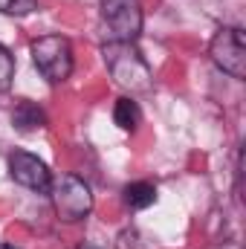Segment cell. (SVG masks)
Listing matches in <instances>:
<instances>
[{"instance_id":"1","label":"cell","mask_w":246,"mask_h":249,"mask_svg":"<svg viewBox=\"0 0 246 249\" xmlns=\"http://www.w3.org/2000/svg\"><path fill=\"white\" fill-rule=\"evenodd\" d=\"M102 58L110 78L127 93H151L154 70L148 58L139 53L136 41H107L102 47Z\"/></svg>"},{"instance_id":"2","label":"cell","mask_w":246,"mask_h":249,"mask_svg":"<svg viewBox=\"0 0 246 249\" xmlns=\"http://www.w3.org/2000/svg\"><path fill=\"white\" fill-rule=\"evenodd\" d=\"M47 194L53 197V209H55L58 220H64V223H78L93 212V191L75 174L53 177Z\"/></svg>"},{"instance_id":"3","label":"cell","mask_w":246,"mask_h":249,"mask_svg":"<svg viewBox=\"0 0 246 249\" xmlns=\"http://www.w3.org/2000/svg\"><path fill=\"white\" fill-rule=\"evenodd\" d=\"M32 64L50 84H61L72 75V44L64 35H44L29 47Z\"/></svg>"},{"instance_id":"4","label":"cell","mask_w":246,"mask_h":249,"mask_svg":"<svg viewBox=\"0 0 246 249\" xmlns=\"http://www.w3.org/2000/svg\"><path fill=\"white\" fill-rule=\"evenodd\" d=\"M211 61L217 64L226 75L232 78H246V41L241 26H223L211 38L209 47Z\"/></svg>"},{"instance_id":"5","label":"cell","mask_w":246,"mask_h":249,"mask_svg":"<svg viewBox=\"0 0 246 249\" xmlns=\"http://www.w3.org/2000/svg\"><path fill=\"white\" fill-rule=\"evenodd\" d=\"M102 23L110 32V41H136L142 32V6L139 0H99Z\"/></svg>"},{"instance_id":"6","label":"cell","mask_w":246,"mask_h":249,"mask_svg":"<svg viewBox=\"0 0 246 249\" xmlns=\"http://www.w3.org/2000/svg\"><path fill=\"white\" fill-rule=\"evenodd\" d=\"M9 174H12L15 183H20L29 191H41V194H47L50 183H53L50 165L41 157L29 154V151H12L9 154Z\"/></svg>"},{"instance_id":"7","label":"cell","mask_w":246,"mask_h":249,"mask_svg":"<svg viewBox=\"0 0 246 249\" xmlns=\"http://www.w3.org/2000/svg\"><path fill=\"white\" fill-rule=\"evenodd\" d=\"M12 124L20 130V133H29V130H41L47 124V113L32 105V102H18V107L12 110Z\"/></svg>"},{"instance_id":"8","label":"cell","mask_w":246,"mask_h":249,"mask_svg":"<svg viewBox=\"0 0 246 249\" xmlns=\"http://www.w3.org/2000/svg\"><path fill=\"white\" fill-rule=\"evenodd\" d=\"M113 122L119 124L122 130H136V127H139L142 110H139V105H136L130 96H122V99L116 102V107H113Z\"/></svg>"},{"instance_id":"9","label":"cell","mask_w":246,"mask_h":249,"mask_svg":"<svg viewBox=\"0 0 246 249\" xmlns=\"http://www.w3.org/2000/svg\"><path fill=\"white\" fill-rule=\"evenodd\" d=\"M122 194H124L127 209H136V212L154 206V200H157V188L151 186V183H130V186H124Z\"/></svg>"},{"instance_id":"10","label":"cell","mask_w":246,"mask_h":249,"mask_svg":"<svg viewBox=\"0 0 246 249\" xmlns=\"http://www.w3.org/2000/svg\"><path fill=\"white\" fill-rule=\"evenodd\" d=\"M12 78H15V55L0 44V93L12 87Z\"/></svg>"},{"instance_id":"11","label":"cell","mask_w":246,"mask_h":249,"mask_svg":"<svg viewBox=\"0 0 246 249\" xmlns=\"http://www.w3.org/2000/svg\"><path fill=\"white\" fill-rule=\"evenodd\" d=\"M35 6H38V0H0V12L3 15H15V18L29 15Z\"/></svg>"},{"instance_id":"12","label":"cell","mask_w":246,"mask_h":249,"mask_svg":"<svg viewBox=\"0 0 246 249\" xmlns=\"http://www.w3.org/2000/svg\"><path fill=\"white\" fill-rule=\"evenodd\" d=\"M0 249H18V247H12V244H0Z\"/></svg>"},{"instance_id":"13","label":"cell","mask_w":246,"mask_h":249,"mask_svg":"<svg viewBox=\"0 0 246 249\" xmlns=\"http://www.w3.org/2000/svg\"><path fill=\"white\" fill-rule=\"evenodd\" d=\"M223 249H241V247H238V244H226Z\"/></svg>"}]
</instances>
